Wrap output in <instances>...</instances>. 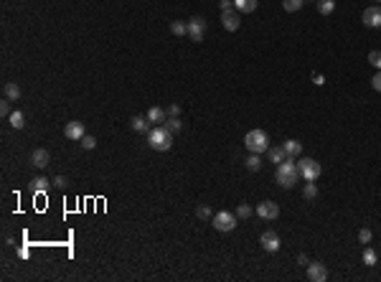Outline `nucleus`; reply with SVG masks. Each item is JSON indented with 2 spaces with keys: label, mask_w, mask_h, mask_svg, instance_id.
<instances>
[{
  "label": "nucleus",
  "mask_w": 381,
  "mask_h": 282,
  "mask_svg": "<svg viewBox=\"0 0 381 282\" xmlns=\"http://www.w3.org/2000/svg\"><path fill=\"white\" fill-rule=\"evenodd\" d=\"M298 265H310V259H307V254H298Z\"/></svg>",
  "instance_id": "39"
},
{
  "label": "nucleus",
  "mask_w": 381,
  "mask_h": 282,
  "mask_svg": "<svg viewBox=\"0 0 381 282\" xmlns=\"http://www.w3.org/2000/svg\"><path fill=\"white\" fill-rule=\"evenodd\" d=\"M259 5V0H234V8L239 13H254Z\"/></svg>",
  "instance_id": "16"
},
{
  "label": "nucleus",
  "mask_w": 381,
  "mask_h": 282,
  "mask_svg": "<svg viewBox=\"0 0 381 282\" xmlns=\"http://www.w3.org/2000/svg\"><path fill=\"white\" fill-rule=\"evenodd\" d=\"M315 196H318V186H315V181H307V186L303 188V199H305V201H312Z\"/></svg>",
  "instance_id": "23"
},
{
  "label": "nucleus",
  "mask_w": 381,
  "mask_h": 282,
  "mask_svg": "<svg viewBox=\"0 0 381 282\" xmlns=\"http://www.w3.org/2000/svg\"><path fill=\"white\" fill-rule=\"evenodd\" d=\"M307 280L310 282H325L328 280V270L320 262H310L307 265Z\"/></svg>",
  "instance_id": "11"
},
{
  "label": "nucleus",
  "mask_w": 381,
  "mask_h": 282,
  "mask_svg": "<svg viewBox=\"0 0 381 282\" xmlns=\"http://www.w3.org/2000/svg\"><path fill=\"white\" fill-rule=\"evenodd\" d=\"M371 239H374L371 229H361V231H358V242H361V244H371Z\"/></svg>",
  "instance_id": "32"
},
{
  "label": "nucleus",
  "mask_w": 381,
  "mask_h": 282,
  "mask_svg": "<svg viewBox=\"0 0 381 282\" xmlns=\"http://www.w3.org/2000/svg\"><path fill=\"white\" fill-rule=\"evenodd\" d=\"M170 33L173 36H188V26L181 23V20H173V23H170Z\"/></svg>",
  "instance_id": "25"
},
{
  "label": "nucleus",
  "mask_w": 381,
  "mask_h": 282,
  "mask_svg": "<svg viewBox=\"0 0 381 282\" xmlns=\"http://www.w3.org/2000/svg\"><path fill=\"white\" fill-rule=\"evenodd\" d=\"M196 216H198V219H204V221H211V219H214V213H211L209 206H198V209H196Z\"/></svg>",
  "instance_id": "30"
},
{
  "label": "nucleus",
  "mask_w": 381,
  "mask_h": 282,
  "mask_svg": "<svg viewBox=\"0 0 381 282\" xmlns=\"http://www.w3.org/2000/svg\"><path fill=\"white\" fill-rule=\"evenodd\" d=\"M54 183H56L59 188H66V178H64V176H56V181H54Z\"/></svg>",
  "instance_id": "40"
},
{
  "label": "nucleus",
  "mask_w": 381,
  "mask_h": 282,
  "mask_svg": "<svg viewBox=\"0 0 381 282\" xmlns=\"http://www.w3.org/2000/svg\"><path fill=\"white\" fill-rule=\"evenodd\" d=\"M165 130L175 135L178 130H181V120H178V117H168V120H165Z\"/></svg>",
  "instance_id": "29"
},
{
  "label": "nucleus",
  "mask_w": 381,
  "mask_h": 282,
  "mask_svg": "<svg viewBox=\"0 0 381 282\" xmlns=\"http://www.w3.org/2000/svg\"><path fill=\"white\" fill-rule=\"evenodd\" d=\"M369 64L381 71V51H371V54H369Z\"/></svg>",
  "instance_id": "33"
},
{
  "label": "nucleus",
  "mask_w": 381,
  "mask_h": 282,
  "mask_svg": "<svg viewBox=\"0 0 381 282\" xmlns=\"http://www.w3.org/2000/svg\"><path fill=\"white\" fill-rule=\"evenodd\" d=\"M312 84H318V86H323V84H325L323 74H312Z\"/></svg>",
  "instance_id": "38"
},
{
  "label": "nucleus",
  "mask_w": 381,
  "mask_h": 282,
  "mask_svg": "<svg viewBox=\"0 0 381 282\" xmlns=\"http://www.w3.org/2000/svg\"><path fill=\"white\" fill-rule=\"evenodd\" d=\"M31 191H33V193H43V191H49V178H43V176L33 178V181H31Z\"/></svg>",
  "instance_id": "22"
},
{
  "label": "nucleus",
  "mask_w": 381,
  "mask_h": 282,
  "mask_svg": "<svg viewBox=\"0 0 381 282\" xmlns=\"http://www.w3.org/2000/svg\"><path fill=\"white\" fill-rule=\"evenodd\" d=\"M361 20H364V26H366V28H381V5H371V8H366L364 15H361Z\"/></svg>",
  "instance_id": "8"
},
{
  "label": "nucleus",
  "mask_w": 381,
  "mask_h": 282,
  "mask_svg": "<svg viewBox=\"0 0 381 282\" xmlns=\"http://www.w3.org/2000/svg\"><path fill=\"white\" fill-rule=\"evenodd\" d=\"M130 127L135 130V133H150V120L148 117H132V122H130Z\"/></svg>",
  "instance_id": "18"
},
{
  "label": "nucleus",
  "mask_w": 381,
  "mask_h": 282,
  "mask_svg": "<svg viewBox=\"0 0 381 282\" xmlns=\"http://www.w3.org/2000/svg\"><path fill=\"white\" fill-rule=\"evenodd\" d=\"M246 168H249V170H252V173H257V170H259V168H262V158H259V155H257V153H252V155H249V158H246Z\"/></svg>",
  "instance_id": "26"
},
{
  "label": "nucleus",
  "mask_w": 381,
  "mask_h": 282,
  "mask_svg": "<svg viewBox=\"0 0 381 282\" xmlns=\"http://www.w3.org/2000/svg\"><path fill=\"white\" fill-rule=\"evenodd\" d=\"M31 163H33L36 168H46V165L51 163L49 150H46V147H36V150H33V155H31Z\"/></svg>",
  "instance_id": "13"
},
{
  "label": "nucleus",
  "mask_w": 381,
  "mask_h": 282,
  "mask_svg": "<svg viewBox=\"0 0 381 282\" xmlns=\"http://www.w3.org/2000/svg\"><path fill=\"white\" fill-rule=\"evenodd\" d=\"M374 3H379V0H374Z\"/></svg>",
  "instance_id": "41"
},
{
  "label": "nucleus",
  "mask_w": 381,
  "mask_h": 282,
  "mask_svg": "<svg viewBox=\"0 0 381 282\" xmlns=\"http://www.w3.org/2000/svg\"><path fill=\"white\" fill-rule=\"evenodd\" d=\"M8 102H10V99H5V102H0V115H3V117H10V112H13Z\"/></svg>",
  "instance_id": "34"
},
{
  "label": "nucleus",
  "mask_w": 381,
  "mask_h": 282,
  "mask_svg": "<svg viewBox=\"0 0 381 282\" xmlns=\"http://www.w3.org/2000/svg\"><path fill=\"white\" fill-rule=\"evenodd\" d=\"M275 178L282 188H293L300 178V168H298V160L295 158H287L285 163L277 165V173H275Z\"/></svg>",
  "instance_id": "1"
},
{
  "label": "nucleus",
  "mask_w": 381,
  "mask_h": 282,
  "mask_svg": "<svg viewBox=\"0 0 381 282\" xmlns=\"http://www.w3.org/2000/svg\"><path fill=\"white\" fill-rule=\"evenodd\" d=\"M8 122H10L13 130H23V127H26V115L20 112V110H13L10 117H8Z\"/></svg>",
  "instance_id": "17"
},
{
  "label": "nucleus",
  "mask_w": 381,
  "mask_h": 282,
  "mask_svg": "<svg viewBox=\"0 0 381 282\" xmlns=\"http://www.w3.org/2000/svg\"><path fill=\"white\" fill-rule=\"evenodd\" d=\"M315 8L320 15H333L335 10V0H315Z\"/></svg>",
  "instance_id": "20"
},
{
  "label": "nucleus",
  "mask_w": 381,
  "mask_h": 282,
  "mask_svg": "<svg viewBox=\"0 0 381 282\" xmlns=\"http://www.w3.org/2000/svg\"><path fill=\"white\" fill-rule=\"evenodd\" d=\"M252 213H254V209H252L249 204H239V209H236V216H239V219H249Z\"/></svg>",
  "instance_id": "28"
},
{
  "label": "nucleus",
  "mask_w": 381,
  "mask_h": 282,
  "mask_svg": "<svg viewBox=\"0 0 381 282\" xmlns=\"http://www.w3.org/2000/svg\"><path fill=\"white\" fill-rule=\"evenodd\" d=\"M148 120H150V125H165V120H168V112L163 110V107H158V104H155V107H150V110H148V115H145Z\"/></svg>",
  "instance_id": "14"
},
{
  "label": "nucleus",
  "mask_w": 381,
  "mask_h": 282,
  "mask_svg": "<svg viewBox=\"0 0 381 282\" xmlns=\"http://www.w3.org/2000/svg\"><path fill=\"white\" fill-rule=\"evenodd\" d=\"M259 244H262L264 252H280V236L275 231H264L259 236Z\"/></svg>",
  "instance_id": "12"
},
{
  "label": "nucleus",
  "mask_w": 381,
  "mask_h": 282,
  "mask_svg": "<svg viewBox=\"0 0 381 282\" xmlns=\"http://www.w3.org/2000/svg\"><path fill=\"white\" fill-rule=\"evenodd\" d=\"M186 26H188V38H191V41H196V43L204 41V31H206V20H204V18H201V15H193Z\"/></svg>",
  "instance_id": "6"
},
{
  "label": "nucleus",
  "mask_w": 381,
  "mask_h": 282,
  "mask_svg": "<svg viewBox=\"0 0 381 282\" xmlns=\"http://www.w3.org/2000/svg\"><path fill=\"white\" fill-rule=\"evenodd\" d=\"M376 259H379L376 252H374L371 247H366V249H364V265H366V267H374V265H376Z\"/></svg>",
  "instance_id": "27"
},
{
  "label": "nucleus",
  "mask_w": 381,
  "mask_h": 282,
  "mask_svg": "<svg viewBox=\"0 0 381 282\" xmlns=\"http://www.w3.org/2000/svg\"><path fill=\"white\" fill-rule=\"evenodd\" d=\"M267 155H270V163H277V165L285 163V160L290 158V155H287V150H285L282 145H280V147H270V150H267Z\"/></svg>",
  "instance_id": "15"
},
{
  "label": "nucleus",
  "mask_w": 381,
  "mask_h": 282,
  "mask_svg": "<svg viewBox=\"0 0 381 282\" xmlns=\"http://www.w3.org/2000/svg\"><path fill=\"white\" fill-rule=\"evenodd\" d=\"M165 112H168V117H178V115H181V104H170Z\"/></svg>",
  "instance_id": "35"
},
{
  "label": "nucleus",
  "mask_w": 381,
  "mask_h": 282,
  "mask_svg": "<svg viewBox=\"0 0 381 282\" xmlns=\"http://www.w3.org/2000/svg\"><path fill=\"white\" fill-rule=\"evenodd\" d=\"M3 94H5V99H10V102H15V99L20 97V86H18L15 81H8V84L3 86Z\"/></svg>",
  "instance_id": "21"
},
{
  "label": "nucleus",
  "mask_w": 381,
  "mask_h": 282,
  "mask_svg": "<svg viewBox=\"0 0 381 282\" xmlns=\"http://www.w3.org/2000/svg\"><path fill=\"white\" fill-rule=\"evenodd\" d=\"M303 5H305V0H282V8L287 13H298Z\"/></svg>",
  "instance_id": "24"
},
{
  "label": "nucleus",
  "mask_w": 381,
  "mask_h": 282,
  "mask_svg": "<svg viewBox=\"0 0 381 282\" xmlns=\"http://www.w3.org/2000/svg\"><path fill=\"white\" fill-rule=\"evenodd\" d=\"M79 142H81L84 150H94V147H97V138H92V135H84Z\"/></svg>",
  "instance_id": "31"
},
{
  "label": "nucleus",
  "mask_w": 381,
  "mask_h": 282,
  "mask_svg": "<svg viewBox=\"0 0 381 282\" xmlns=\"http://www.w3.org/2000/svg\"><path fill=\"white\" fill-rule=\"evenodd\" d=\"M211 224H214L216 231H234L236 229V213H231V211H219V213H214Z\"/></svg>",
  "instance_id": "4"
},
{
  "label": "nucleus",
  "mask_w": 381,
  "mask_h": 282,
  "mask_svg": "<svg viewBox=\"0 0 381 282\" xmlns=\"http://www.w3.org/2000/svg\"><path fill=\"white\" fill-rule=\"evenodd\" d=\"M282 147L287 150V155H290V158H298V155L303 153V142H298V140H285Z\"/></svg>",
  "instance_id": "19"
},
{
  "label": "nucleus",
  "mask_w": 381,
  "mask_h": 282,
  "mask_svg": "<svg viewBox=\"0 0 381 282\" xmlns=\"http://www.w3.org/2000/svg\"><path fill=\"white\" fill-rule=\"evenodd\" d=\"M221 23L227 31H239V10L236 8H229V10H221Z\"/></svg>",
  "instance_id": "9"
},
{
  "label": "nucleus",
  "mask_w": 381,
  "mask_h": 282,
  "mask_svg": "<svg viewBox=\"0 0 381 282\" xmlns=\"http://www.w3.org/2000/svg\"><path fill=\"white\" fill-rule=\"evenodd\" d=\"M219 8H221V10H229V8H234V0H219Z\"/></svg>",
  "instance_id": "37"
},
{
  "label": "nucleus",
  "mask_w": 381,
  "mask_h": 282,
  "mask_svg": "<svg viewBox=\"0 0 381 282\" xmlns=\"http://www.w3.org/2000/svg\"><path fill=\"white\" fill-rule=\"evenodd\" d=\"M298 168H300V176H303L305 181H318V178H320V170H323L320 163L312 160V158H303Z\"/></svg>",
  "instance_id": "5"
},
{
  "label": "nucleus",
  "mask_w": 381,
  "mask_h": 282,
  "mask_svg": "<svg viewBox=\"0 0 381 282\" xmlns=\"http://www.w3.org/2000/svg\"><path fill=\"white\" fill-rule=\"evenodd\" d=\"M244 145H246V150H249V153L262 155V153H267V150H270V138H267L264 130H249V133L244 135Z\"/></svg>",
  "instance_id": "3"
},
{
  "label": "nucleus",
  "mask_w": 381,
  "mask_h": 282,
  "mask_svg": "<svg viewBox=\"0 0 381 282\" xmlns=\"http://www.w3.org/2000/svg\"><path fill=\"white\" fill-rule=\"evenodd\" d=\"M148 145L152 150H158V153H165V150L173 147V133H168L165 125H155L148 133Z\"/></svg>",
  "instance_id": "2"
},
{
  "label": "nucleus",
  "mask_w": 381,
  "mask_h": 282,
  "mask_svg": "<svg viewBox=\"0 0 381 282\" xmlns=\"http://www.w3.org/2000/svg\"><path fill=\"white\" fill-rule=\"evenodd\" d=\"M64 135L69 138V140H74V142H79V140L86 135V127H84V122L74 120V122H69V125L64 127Z\"/></svg>",
  "instance_id": "10"
},
{
  "label": "nucleus",
  "mask_w": 381,
  "mask_h": 282,
  "mask_svg": "<svg viewBox=\"0 0 381 282\" xmlns=\"http://www.w3.org/2000/svg\"><path fill=\"white\" fill-rule=\"evenodd\" d=\"M371 86H374L376 92H381V71H376V74H374V79H371Z\"/></svg>",
  "instance_id": "36"
},
{
  "label": "nucleus",
  "mask_w": 381,
  "mask_h": 282,
  "mask_svg": "<svg viewBox=\"0 0 381 282\" xmlns=\"http://www.w3.org/2000/svg\"><path fill=\"white\" fill-rule=\"evenodd\" d=\"M254 213L259 216V219H264V221H275V219H280V206L275 201H262Z\"/></svg>",
  "instance_id": "7"
}]
</instances>
